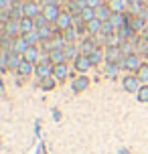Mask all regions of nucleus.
Returning <instances> with one entry per match:
<instances>
[{"mask_svg":"<svg viewBox=\"0 0 148 154\" xmlns=\"http://www.w3.org/2000/svg\"><path fill=\"white\" fill-rule=\"evenodd\" d=\"M118 67H122V69H128V71H138L142 67V61L138 55H128V57H124L122 61L118 63Z\"/></svg>","mask_w":148,"mask_h":154,"instance_id":"1","label":"nucleus"},{"mask_svg":"<svg viewBox=\"0 0 148 154\" xmlns=\"http://www.w3.org/2000/svg\"><path fill=\"white\" fill-rule=\"evenodd\" d=\"M53 67H55V65L51 61H39V63H37V67H35V73H37L39 79H45V77L53 75Z\"/></svg>","mask_w":148,"mask_h":154,"instance_id":"2","label":"nucleus"},{"mask_svg":"<svg viewBox=\"0 0 148 154\" xmlns=\"http://www.w3.org/2000/svg\"><path fill=\"white\" fill-rule=\"evenodd\" d=\"M142 87V81L138 79V75H128L124 77V89L130 93H138Z\"/></svg>","mask_w":148,"mask_h":154,"instance_id":"3","label":"nucleus"},{"mask_svg":"<svg viewBox=\"0 0 148 154\" xmlns=\"http://www.w3.org/2000/svg\"><path fill=\"white\" fill-rule=\"evenodd\" d=\"M124 59V53L120 47H108L106 49V61L108 63H120Z\"/></svg>","mask_w":148,"mask_h":154,"instance_id":"4","label":"nucleus"},{"mask_svg":"<svg viewBox=\"0 0 148 154\" xmlns=\"http://www.w3.org/2000/svg\"><path fill=\"white\" fill-rule=\"evenodd\" d=\"M20 32V20H16V18H10L4 23V35L6 37H16Z\"/></svg>","mask_w":148,"mask_h":154,"instance_id":"5","label":"nucleus"},{"mask_svg":"<svg viewBox=\"0 0 148 154\" xmlns=\"http://www.w3.org/2000/svg\"><path fill=\"white\" fill-rule=\"evenodd\" d=\"M73 23H75V18L69 14V12H65V14H59V18H57V26L61 29V31H67V29H71L73 26Z\"/></svg>","mask_w":148,"mask_h":154,"instance_id":"6","label":"nucleus"},{"mask_svg":"<svg viewBox=\"0 0 148 154\" xmlns=\"http://www.w3.org/2000/svg\"><path fill=\"white\" fill-rule=\"evenodd\" d=\"M43 14L47 16L49 23H57V18H59V8H57V4H47V6L43 8Z\"/></svg>","mask_w":148,"mask_h":154,"instance_id":"7","label":"nucleus"},{"mask_svg":"<svg viewBox=\"0 0 148 154\" xmlns=\"http://www.w3.org/2000/svg\"><path fill=\"white\" fill-rule=\"evenodd\" d=\"M91 67V61H89V55H79L77 59H75V69L79 73H85L87 69Z\"/></svg>","mask_w":148,"mask_h":154,"instance_id":"8","label":"nucleus"},{"mask_svg":"<svg viewBox=\"0 0 148 154\" xmlns=\"http://www.w3.org/2000/svg\"><path fill=\"white\" fill-rule=\"evenodd\" d=\"M24 16L26 18H37V16L41 14V8L39 4H35V2H24Z\"/></svg>","mask_w":148,"mask_h":154,"instance_id":"9","label":"nucleus"},{"mask_svg":"<svg viewBox=\"0 0 148 154\" xmlns=\"http://www.w3.org/2000/svg\"><path fill=\"white\" fill-rule=\"evenodd\" d=\"M69 75V69H67V65L65 63H59V65H55L53 67V77L57 81H65V77Z\"/></svg>","mask_w":148,"mask_h":154,"instance_id":"10","label":"nucleus"},{"mask_svg":"<svg viewBox=\"0 0 148 154\" xmlns=\"http://www.w3.org/2000/svg\"><path fill=\"white\" fill-rule=\"evenodd\" d=\"M37 31V24H35V18H20V32L23 35H29V32Z\"/></svg>","mask_w":148,"mask_h":154,"instance_id":"11","label":"nucleus"},{"mask_svg":"<svg viewBox=\"0 0 148 154\" xmlns=\"http://www.w3.org/2000/svg\"><path fill=\"white\" fill-rule=\"evenodd\" d=\"M65 51L63 49H53L51 53H49V61L53 63V65H59V63H65Z\"/></svg>","mask_w":148,"mask_h":154,"instance_id":"12","label":"nucleus"},{"mask_svg":"<svg viewBox=\"0 0 148 154\" xmlns=\"http://www.w3.org/2000/svg\"><path fill=\"white\" fill-rule=\"evenodd\" d=\"M23 59L35 65V63L41 59V57H39V49H37V47H29V49H26V51L23 53Z\"/></svg>","mask_w":148,"mask_h":154,"instance_id":"13","label":"nucleus"},{"mask_svg":"<svg viewBox=\"0 0 148 154\" xmlns=\"http://www.w3.org/2000/svg\"><path fill=\"white\" fill-rule=\"evenodd\" d=\"M128 24L132 26L134 32H140V31L146 29V24H144V16H132V18L128 20Z\"/></svg>","mask_w":148,"mask_h":154,"instance_id":"14","label":"nucleus"},{"mask_svg":"<svg viewBox=\"0 0 148 154\" xmlns=\"http://www.w3.org/2000/svg\"><path fill=\"white\" fill-rule=\"evenodd\" d=\"M29 43L24 41V37L23 38H14V43H12V53H18V55H23L26 49H29Z\"/></svg>","mask_w":148,"mask_h":154,"instance_id":"15","label":"nucleus"},{"mask_svg":"<svg viewBox=\"0 0 148 154\" xmlns=\"http://www.w3.org/2000/svg\"><path fill=\"white\" fill-rule=\"evenodd\" d=\"M95 49H97V45L94 43V38H85L81 43V55H91Z\"/></svg>","mask_w":148,"mask_h":154,"instance_id":"16","label":"nucleus"},{"mask_svg":"<svg viewBox=\"0 0 148 154\" xmlns=\"http://www.w3.org/2000/svg\"><path fill=\"white\" fill-rule=\"evenodd\" d=\"M87 85H89V79H87L85 75H79L77 79H75V81H73V91H83V89H85Z\"/></svg>","mask_w":148,"mask_h":154,"instance_id":"17","label":"nucleus"},{"mask_svg":"<svg viewBox=\"0 0 148 154\" xmlns=\"http://www.w3.org/2000/svg\"><path fill=\"white\" fill-rule=\"evenodd\" d=\"M101 29H103V23H101L100 18H94V20H89V23H87V32H89V35L101 32Z\"/></svg>","mask_w":148,"mask_h":154,"instance_id":"18","label":"nucleus"},{"mask_svg":"<svg viewBox=\"0 0 148 154\" xmlns=\"http://www.w3.org/2000/svg\"><path fill=\"white\" fill-rule=\"evenodd\" d=\"M18 75H23V77H26V75H31L32 73V63H29V61H24L23 59V63H20V67H18Z\"/></svg>","mask_w":148,"mask_h":154,"instance_id":"19","label":"nucleus"},{"mask_svg":"<svg viewBox=\"0 0 148 154\" xmlns=\"http://www.w3.org/2000/svg\"><path fill=\"white\" fill-rule=\"evenodd\" d=\"M63 51H65V57H67V59H77V57H79V55H77V47L73 45V43H67Z\"/></svg>","mask_w":148,"mask_h":154,"instance_id":"20","label":"nucleus"},{"mask_svg":"<svg viewBox=\"0 0 148 154\" xmlns=\"http://www.w3.org/2000/svg\"><path fill=\"white\" fill-rule=\"evenodd\" d=\"M103 59H106V53H101L100 49H95L94 53L89 55V61H91V65H100Z\"/></svg>","mask_w":148,"mask_h":154,"instance_id":"21","label":"nucleus"},{"mask_svg":"<svg viewBox=\"0 0 148 154\" xmlns=\"http://www.w3.org/2000/svg\"><path fill=\"white\" fill-rule=\"evenodd\" d=\"M79 14H81V18H83L85 23H89V20L97 18V16H95V8H89V6H87V8H83V10H81Z\"/></svg>","mask_w":148,"mask_h":154,"instance_id":"22","label":"nucleus"},{"mask_svg":"<svg viewBox=\"0 0 148 154\" xmlns=\"http://www.w3.org/2000/svg\"><path fill=\"white\" fill-rule=\"evenodd\" d=\"M24 41L29 43L31 47H35L37 43L41 41V37H39V31H32V32H29V35H24Z\"/></svg>","mask_w":148,"mask_h":154,"instance_id":"23","label":"nucleus"},{"mask_svg":"<svg viewBox=\"0 0 148 154\" xmlns=\"http://www.w3.org/2000/svg\"><path fill=\"white\" fill-rule=\"evenodd\" d=\"M55 81H57V79L51 75V77H45V79H41V83H39V85L43 87V89H53V87H55Z\"/></svg>","mask_w":148,"mask_h":154,"instance_id":"24","label":"nucleus"},{"mask_svg":"<svg viewBox=\"0 0 148 154\" xmlns=\"http://www.w3.org/2000/svg\"><path fill=\"white\" fill-rule=\"evenodd\" d=\"M37 31H39L41 41H51V37H53V32H51V29H49V24H47V26H43V29H37Z\"/></svg>","mask_w":148,"mask_h":154,"instance_id":"25","label":"nucleus"},{"mask_svg":"<svg viewBox=\"0 0 148 154\" xmlns=\"http://www.w3.org/2000/svg\"><path fill=\"white\" fill-rule=\"evenodd\" d=\"M75 26H71V29H67V31H63V38H65V43H73L75 41Z\"/></svg>","mask_w":148,"mask_h":154,"instance_id":"26","label":"nucleus"},{"mask_svg":"<svg viewBox=\"0 0 148 154\" xmlns=\"http://www.w3.org/2000/svg\"><path fill=\"white\" fill-rule=\"evenodd\" d=\"M109 8H112V12H122L124 10V0H109Z\"/></svg>","mask_w":148,"mask_h":154,"instance_id":"27","label":"nucleus"},{"mask_svg":"<svg viewBox=\"0 0 148 154\" xmlns=\"http://www.w3.org/2000/svg\"><path fill=\"white\" fill-rule=\"evenodd\" d=\"M106 73H108V77H116L118 75V63H108Z\"/></svg>","mask_w":148,"mask_h":154,"instance_id":"28","label":"nucleus"},{"mask_svg":"<svg viewBox=\"0 0 148 154\" xmlns=\"http://www.w3.org/2000/svg\"><path fill=\"white\" fill-rule=\"evenodd\" d=\"M138 79L140 81H148V65H142L138 69Z\"/></svg>","mask_w":148,"mask_h":154,"instance_id":"29","label":"nucleus"},{"mask_svg":"<svg viewBox=\"0 0 148 154\" xmlns=\"http://www.w3.org/2000/svg\"><path fill=\"white\" fill-rule=\"evenodd\" d=\"M138 100L140 101H148V85H142L138 91Z\"/></svg>","mask_w":148,"mask_h":154,"instance_id":"30","label":"nucleus"},{"mask_svg":"<svg viewBox=\"0 0 148 154\" xmlns=\"http://www.w3.org/2000/svg\"><path fill=\"white\" fill-rule=\"evenodd\" d=\"M10 4H12V0H0V8H2V10H8V8H12Z\"/></svg>","mask_w":148,"mask_h":154,"instance_id":"31","label":"nucleus"},{"mask_svg":"<svg viewBox=\"0 0 148 154\" xmlns=\"http://www.w3.org/2000/svg\"><path fill=\"white\" fill-rule=\"evenodd\" d=\"M87 6L89 8H100V0H87Z\"/></svg>","mask_w":148,"mask_h":154,"instance_id":"32","label":"nucleus"},{"mask_svg":"<svg viewBox=\"0 0 148 154\" xmlns=\"http://www.w3.org/2000/svg\"><path fill=\"white\" fill-rule=\"evenodd\" d=\"M146 57H148V49H146Z\"/></svg>","mask_w":148,"mask_h":154,"instance_id":"33","label":"nucleus"}]
</instances>
